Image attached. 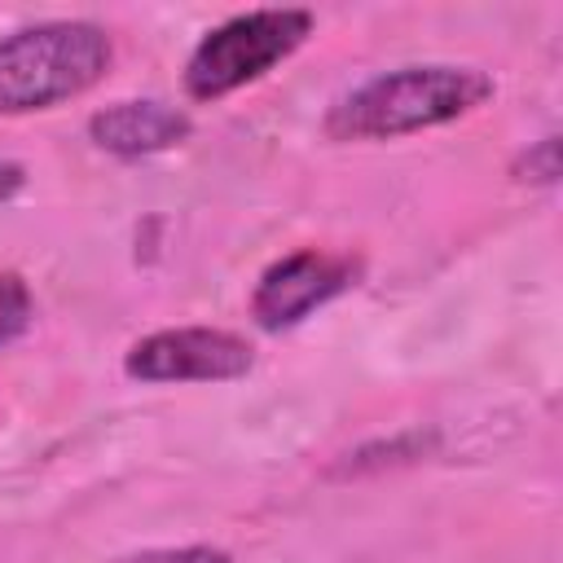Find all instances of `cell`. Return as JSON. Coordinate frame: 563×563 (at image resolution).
<instances>
[{"label":"cell","mask_w":563,"mask_h":563,"mask_svg":"<svg viewBox=\"0 0 563 563\" xmlns=\"http://www.w3.org/2000/svg\"><path fill=\"white\" fill-rule=\"evenodd\" d=\"M312 35L308 9H255L238 13L224 26L207 31L202 44L189 53L185 92L194 101H220L242 84L260 79L277 62H286Z\"/></svg>","instance_id":"obj_3"},{"label":"cell","mask_w":563,"mask_h":563,"mask_svg":"<svg viewBox=\"0 0 563 563\" xmlns=\"http://www.w3.org/2000/svg\"><path fill=\"white\" fill-rule=\"evenodd\" d=\"M22 180H26V172H22L18 163H4V158H0V202L13 198V194L22 189Z\"/></svg>","instance_id":"obj_9"},{"label":"cell","mask_w":563,"mask_h":563,"mask_svg":"<svg viewBox=\"0 0 563 563\" xmlns=\"http://www.w3.org/2000/svg\"><path fill=\"white\" fill-rule=\"evenodd\" d=\"M356 277V264L347 255H330V251H295L286 260H277L255 295H251V312L264 330H286L299 325L312 308L330 303L334 295H343Z\"/></svg>","instance_id":"obj_5"},{"label":"cell","mask_w":563,"mask_h":563,"mask_svg":"<svg viewBox=\"0 0 563 563\" xmlns=\"http://www.w3.org/2000/svg\"><path fill=\"white\" fill-rule=\"evenodd\" d=\"M110 563H233V559L211 545H180V550H141V554H123Z\"/></svg>","instance_id":"obj_8"},{"label":"cell","mask_w":563,"mask_h":563,"mask_svg":"<svg viewBox=\"0 0 563 563\" xmlns=\"http://www.w3.org/2000/svg\"><path fill=\"white\" fill-rule=\"evenodd\" d=\"M88 132L101 150L123 154V158H141V154H154V150L185 141L189 114L167 106V101H119V106L97 110L88 119Z\"/></svg>","instance_id":"obj_6"},{"label":"cell","mask_w":563,"mask_h":563,"mask_svg":"<svg viewBox=\"0 0 563 563\" xmlns=\"http://www.w3.org/2000/svg\"><path fill=\"white\" fill-rule=\"evenodd\" d=\"M251 365L255 352L246 339L207 325L145 334L123 361V369L141 383H229L242 378Z\"/></svg>","instance_id":"obj_4"},{"label":"cell","mask_w":563,"mask_h":563,"mask_svg":"<svg viewBox=\"0 0 563 563\" xmlns=\"http://www.w3.org/2000/svg\"><path fill=\"white\" fill-rule=\"evenodd\" d=\"M493 97V79L475 66H405L352 88L325 119L339 141H383L449 123Z\"/></svg>","instance_id":"obj_1"},{"label":"cell","mask_w":563,"mask_h":563,"mask_svg":"<svg viewBox=\"0 0 563 563\" xmlns=\"http://www.w3.org/2000/svg\"><path fill=\"white\" fill-rule=\"evenodd\" d=\"M110 66V35L92 22H40L0 40V114L48 110L88 92Z\"/></svg>","instance_id":"obj_2"},{"label":"cell","mask_w":563,"mask_h":563,"mask_svg":"<svg viewBox=\"0 0 563 563\" xmlns=\"http://www.w3.org/2000/svg\"><path fill=\"white\" fill-rule=\"evenodd\" d=\"M31 317H35V303H31L26 282L18 273H0V347L26 334Z\"/></svg>","instance_id":"obj_7"}]
</instances>
